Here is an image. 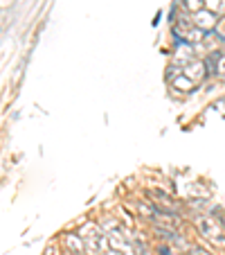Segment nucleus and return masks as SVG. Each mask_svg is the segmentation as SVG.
I'll return each mask as SVG.
<instances>
[{"instance_id":"obj_4","label":"nucleus","mask_w":225,"mask_h":255,"mask_svg":"<svg viewBox=\"0 0 225 255\" xmlns=\"http://www.w3.org/2000/svg\"><path fill=\"white\" fill-rule=\"evenodd\" d=\"M66 246H68V251L75 253V255H79L83 251V242H81V237H77V235H68L66 237Z\"/></svg>"},{"instance_id":"obj_6","label":"nucleus","mask_w":225,"mask_h":255,"mask_svg":"<svg viewBox=\"0 0 225 255\" xmlns=\"http://www.w3.org/2000/svg\"><path fill=\"white\" fill-rule=\"evenodd\" d=\"M192 255H210V253H205L203 249H194V253H192Z\"/></svg>"},{"instance_id":"obj_1","label":"nucleus","mask_w":225,"mask_h":255,"mask_svg":"<svg viewBox=\"0 0 225 255\" xmlns=\"http://www.w3.org/2000/svg\"><path fill=\"white\" fill-rule=\"evenodd\" d=\"M196 228L205 240H210L214 246H225V231L221 226V222H216L214 217L203 215L196 219Z\"/></svg>"},{"instance_id":"obj_2","label":"nucleus","mask_w":225,"mask_h":255,"mask_svg":"<svg viewBox=\"0 0 225 255\" xmlns=\"http://www.w3.org/2000/svg\"><path fill=\"white\" fill-rule=\"evenodd\" d=\"M216 23H219V20H216V14L212 9H201V11H196V14H194V25H196V27H201L203 32H205V29H214L216 27Z\"/></svg>"},{"instance_id":"obj_3","label":"nucleus","mask_w":225,"mask_h":255,"mask_svg":"<svg viewBox=\"0 0 225 255\" xmlns=\"http://www.w3.org/2000/svg\"><path fill=\"white\" fill-rule=\"evenodd\" d=\"M205 70H207V66H205L203 61H192V63H187V66L182 68V72H185L187 77L192 79V82H196V84L207 75Z\"/></svg>"},{"instance_id":"obj_5","label":"nucleus","mask_w":225,"mask_h":255,"mask_svg":"<svg viewBox=\"0 0 225 255\" xmlns=\"http://www.w3.org/2000/svg\"><path fill=\"white\" fill-rule=\"evenodd\" d=\"M187 7L194 11H201V0H187Z\"/></svg>"}]
</instances>
